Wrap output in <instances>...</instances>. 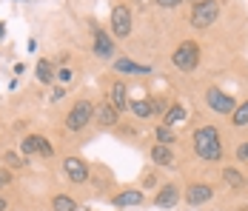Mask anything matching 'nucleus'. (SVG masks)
Wrapping results in <instances>:
<instances>
[{"mask_svg": "<svg viewBox=\"0 0 248 211\" xmlns=\"http://www.w3.org/2000/svg\"><path fill=\"white\" fill-rule=\"evenodd\" d=\"M0 211H6V200L3 197H0Z\"/></svg>", "mask_w": 248, "mask_h": 211, "instance_id": "33", "label": "nucleus"}, {"mask_svg": "<svg viewBox=\"0 0 248 211\" xmlns=\"http://www.w3.org/2000/svg\"><path fill=\"white\" fill-rule=\"evenodd\" d=\"M92 37H94V46H92V51L97 54L100 60H111L114 57V51H117V46H114V37L106 32V29H92Z\"/></svg>", "mask_w": 248, "mask_h": 211, "instance_id": "6", "label": "nucleus"}, {"mask_svg": "<svg viewBox=\"0 0 248 211\" xmlns=\"http://www.w3.org/2000/svg\"><path fill=\"white\" fill-rule=\"evenodd\" d=\"M205 103H208L217 114H231V112L237 109V100H234L231 94H225L223 89H208V92H205Z\"/></svg>", "mask_w": 248, "mask_h": 211, "instance_id": "7", "label": "nucleus"}, {"mask_svg": "<svg viewBox=\"0 0 248 211\" xmlns=\"http://www.w3.org/2000/svg\"><path fill=\"white\" fill-rule=\"evenodd\" d=\"M177 203H180V186L166 183V186L157 188V194H154V206L157 209H174Z\"/></svg>", "mask_w": 248, "mask_h": 211, "instance_id": "8", "label": "nucleus"}, {"mask_svg": "<svg viewBox=\"0 0 248 211\" xmlns=\"http://www.w3.org/2000/svg\"><path fill=\"white\" fill-rule=\"evenodd\" d=\"M3 37H6V23L0 20V40H3Z\"/></svg>", "mask_w": 248, "mask_h": 211, "instance_id": "32", "label": "nucleus"}, {"mask_svg": "<svg viewBox=\"0 0 248 211\" xmlns=\"http://www.w3.org/2000/svg\"><path fill=\"white\" fill-rule=\"evenodd\" d=\"M128 109L137 114L140 120H146L151 117V106H149V100H128Z\"/></svg>", "mask_w": 248, "mask_h": 211, "instance_id": "21", "label": "nucleus"}, {"mask_svg": "<svg viewBox=\"0 0 248 211\" xmlns=\"http://www.w3.org/2000/svg\"><path fill=\"white\" fill-rule=\"evenodd\" d=\"M231 123H234L237 129H246L248 126V100L246 103H240V106L231 112Z\"/></svg>", "mask_w": 248, "mask_h": 211, "instance_id": "20", "label": "nucleus"}, {"mask_svg": "<svg viewBox=\"0 0 248 211\" xmlns=\"http://www.w3.org/2000/svg\"><path fill=\"white\" fill-rule=\"evenodd\" d=\"M220 17V0H197L191 6V26L194 29H211Z\"/></svg>", "mask_w": 248, "mask_h": 211, "instance_id": "2", "label": "nucleus"}, {"mask_svg": "<svg viewBox=\"0 0 248 211\" xmlns=\"http://www.w3.org/2000/svg\"><path fill=\"white\" fill-rule=\"evenodd\" d=\"M3 163L9 165V168H23L26 160L20 157V154H15V151H6V154H3Z\"/></svg>", "mask_w": 248, "mask_h": 211, "instance_id": "24", "label": "nucleus"}, {"mask_svg": "<svg viewBox=\"0 0 248 211\" xmlns=\"http://www.w3.org/2000/svg\"><path fill=\"white\" fill-rule=\"evenodd\" d=\"M92 120H94V103L92 100H77L72 106V112L66 114V129L69 131H83Z\"/></svg>", "mask_w": 248, "mask_h": 211, "instance_id": "3", "label": "nucleus"}, {"mask_svg": "<svg viewBox=\"0 0 248 211\" xmlns=\"http://www.w3.org/2000/svg\"><path fill=\"white\" fill-rule=\"evenodd\" d=\"M171 63L180 71H194L197 69V63H200V46L194 43V40H183L180 46L174 49Z\"/></svg>", "mask_w": 248, "mask_h": 211, "instance_id": "4", "label": "nucleus"}, {"mask_svg": "<svg viewBox=\"0 0 248 211\" xmlns=\"http://www.w3.org/2000/svg\"><path fill=\"white\" fill-rule=\"evenodd\" d=\"M191 3H197V0H191Z\"/></svg>", "mask_w": 248, "mask_h": 211, "instance_id": "34", "label": "nucleus"}, {"mask_svg": "<svg viewBox=\"0 0 248 211\" xmlns=\"http://www.w3.org/2000/svg\"><path fill=\"white\" fill-rule=\"evenodd\" d=\"M180 123H186V109L177 103V106H171L166 114H163V126H169V129H174V126H180Z\"/></svg>", "mask_w": 248, "mask_h": 211, "instance_id": "16", "label": "nucleus"}, {"mask_svg": "<svg viewBox=\"0 0 248 211\" xmlns=\"http://www.w3.org/2000/svg\"><path fill=\"white\" fill-rule=\"evenodd\" d=\"M237 160H240V163H248V140H243L237 146Z\"/></svg>", "mask_w": 248, "mask_h": 211, "instance_id": "28", "label": "nucleus"}, {"mask_svg": "<svg viewBox=\"0 0 248 211\" xmlns=\"http://www.w3.org/2000/svg\"><path fill=\"white\" fill-rule=\"evenodd\" d=\"M114 71H120V74H149L151 69L128 60V57H114Z\"/></svg>", "mask_w": 248, "mask_h": 211, "instance_id": "14", "label": "nucleus"}, {"mask_svg": "<svg viewBox=\"0 0 248 211\" xmlns=\"http://www.w3.org/2000/svg\"><path fill=\"white\" fill-rule=\"evenodd\" d=\"M157 6H163V9H174V6H180L183 0H154Z\"/></svg>", "mask_w": 248, "mask_h": 211, "instance_id": "29", "label": "nucleus"}, {"mask_svg": "<svg viewBox=\"0 0 248 211\" xmlns=\"http://www.w3.org/2000/svg\"><path fill=\"white\" fill-rule=\"evenodd\" d=\"M63 174H66L72 183H86V180H89V165L83 163L80 157H66V160H63Z\"/></svg>", "mask_w": 248, "mask_h": 211, "instance_id": "9", "label": "nucleus"}, {"mask_svg": "<svg viewBox=\"0 0 248 211\" xmlns=\"http://www.w3.org/2000/svg\"><path fill=\"white\" fill-rule=\"evenodd\" d=\"M51 211H77V200L69 194H57L51 200Z\"/></svg>", "mask_w": 248, "mask_h": 211, "instance_id": "18", "label": "nucleus"}, {"mask_svg": "<svg viewBox=\"0 0 248 211\" xmlns=\"http://www.w3.org/2000/svg\"><path fill=\"white\" fill-rule=\"evenodd\" d=\"M54 77L66 86V83H72V80H75V71L69 69V66H63V69H57V74H54Z\"/></svg>", "mask_w": 248, "mask_h": 211, "instance_id": "27", "label": "nucleus"}, {"mask_svg": "<svg viewBox=\"0 0 248 211\" xmlns=\"http://www.w3.org/2000/svg\"><path fill=\"white\" fill-rule=\"evenodd\" d=\"M211 197H214V188L208 186V183H191V186H186V203L188 206H202Z\"/></svg>", "mask_w": 248, "mask_h": 211, "instance_id": "10", "label": "nucleus"}, {"mask_svg": "<svg viewBox=\"0 0 248 211\" xmlns=\"http://www.w3.org/2000/svg\"><path fill=\"white\" fill-rule=\"evenodd\" d=\"M151 163L160 165V168H177V157H174V151L169 146L154 143V146H151Z\"/></svg>", "mask_w": 248, "mask_h": 211, "instance_id": "11", "label": "nucleus"}, {"mask_svg": "<svg viewBox=\"0 0 248 211\" xmlns=\"http://www.w3.org/2000/svg\"><path fill=\"white\" fill-rule=\"evenodd\" d=\"M140 203H143V191L140 188H125V191H120L114 197V206L117 209H123V206H140Z\"/></svg>", "mask_w": 248, "mask_h": 211, "instance_id": "15", "label": "nucleus"}, {"mask_svg": "<svg viewBox=\"0 0 248 211\" xmlns=\"http://www.w3.org/2000/svg\"><path fill=\"white\" fill-rule=\"evenodd\" d=\"M37 80H40V83H51V80H54V74H57V71H54V63H51V60H46V57H43V60H37Z\"/></svg>", "mask_w": 248, "mask_h": 211, "instance_id": "17", "label": "nucleus"}, {"mask_svg": "<svg viewBox=\"0 0 248 211\" xmlns=\"http://www.w3.org/2000/svg\"><path fill=\"white\" fill-rule=\"evenodd\" d=\"M191 143H194L197 157L205 160V163H217L223 157V140H220L214 126H200L197 131L191 134Z\"/></svg>", "mask_w": 248, "mask_h": 211, "instance_id": "1", "label": "nucleus"}, {"mask_svg": "<svg viewBox=\"0 0 248 211\" xmlns=\"http://www.w3.org/2000/svg\"><path fill=\"white\" fill-rule=\"evenodd\" d=\"M149 106H151V114H160V117L169 112V106H166L163 97H149Z\"/></svg>", "mask_w": 248, "mask_h": 211, "instance_id": "25", "label": "nucleus"}, {"mask_svg": "<svg viewBox=\"0 0 248 211\" xmlns=\"http://www.w3.org/2000/svg\"><path fill=\"white\" fill-rule=\"evenodd\" d=\"M157 143L171 148L174 143H177V134H174V129H169V126H157Z\"/></svg>", "mask_w": 248, "mask_h": 211, "instance_id": "22", "label": "nucleus"}, {"mask_svg": "<svg viewBox=\"0 0 248 211\" xmlns=\"http://www.w3.org/2000/svg\"><path fill=\"white\" fill-rule=\"evenodd\" d=\"M37 154H43V157H51V154H54V146H51L46 137H40V140H37Z\"/></svg>", "mask_w": 248, "mask_h": 211, "instance_id": "26", "label": "nucleus"}, {"mask_svg": "<svg viewBox=\"0 0 248 211\" xmlns=\"http://www.w3.org/2000/svg\"><path fill=\"white\" fill-rule=\"evenodd\" d=\"M223 180H225L231 188H234V191H240V188L246 186V177H243L237 168H225V171H223Z\"/></svg>", "mask_w": 248, "mask_h": 211, "instance_id": "19", "label": "nucleus"}, {"mask_svg": "<svg viewBox=\"0 0 248 211\" xmlns=\"http://www.w3.org/2000/svg\"><path fill=\"white\" fill-rule=\"evenodd\" d=\"M111 37H128L131 34V9L125 6V3H117L114 9H111Z\"/></svg>", "mask_w": 248, "mask_h": 211, "instance_id": "5", "label": "nucleus"}, {"mask_svg": "<svg viewBox=\"0 0 248 211\" xmlns=\"http://www.w3.org/2000/svg\"><path fill=\"white\" fill-rule=\"evenodd\" d=\"M9 183H12V174L0 168V188H3V186H9Z\"/></svg>", "mask_w": 248, "mask_h": 211, "instance_id": "31", "label": "nucleus"}, {"mask_svg": "<svg viewBox=\"0 0 248 211\" xmlns=\"http://www.w3.org/2000/svg\"><path fill=\"white\" fill-rule=\"evenodd\" d=\"M94 117L100 120V126H117V120H120V112L106 100V103H100L94 106Z\"/></svg>", "mask_w": 248, "mask_h": 211, "instance_id": "12", "label": "nucleus"}, {"mask_svg": "<svg viewBox=\"0 0 248 211\" xmlns=\"http://www.w3.org/2000/svg\"><path fill=\"white\" fill-rule=\"evenodd\" d=\"M37 140H40V134H29V137H23V143H20V154H23V157L37 154Z\"/></svg>", "mask_w": 248, "mask_h": 211, "instance_id": "23", "label": "nucleus"}, {"mask_svg": "<svg viewBox=\"0 0 248 211\" xmlns=\"http://www.w3.org/2000/svg\"><path fill=\"white\" fill-rule=\"evenodd\" d=\"M63 97H66V89H63V86H57V89L51 92V103H57V100H63Z\"/></svg>", "mask_w": 248, "mask_h": 211, "instance_id": "30", "label": "nucleus"}, {"mask_svg": "<svg viewBox=\"0 0 248 211\" xmlns=\"http://www.w3.org/2000/svg\"><path fill=\"white\" fill-rule=\"evenodd\" d=\"M108 103L117 109V112H123V109H128V89H125L123 80H117L114 86H111V92H108Z\"/></svg>", "mask_w": 248, "mask_h": 211, "instance_id": "13", "label": "nucleus"}]
</instances>
